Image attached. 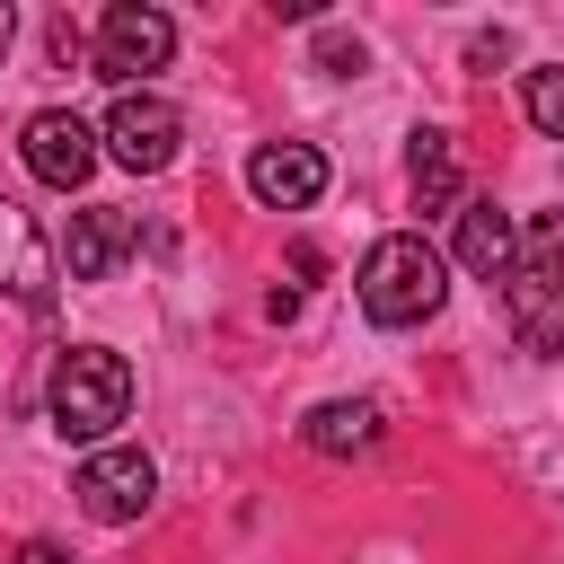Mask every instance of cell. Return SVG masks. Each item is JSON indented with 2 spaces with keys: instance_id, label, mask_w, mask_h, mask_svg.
<instances>
[{
  "instance_id": "obj_1",
  "label": "cell",
  "mask_w": 564,
  "mask_h": 564,
  "mask_svg": "<svg viewBox=\"0 0 564 564\" xmlns=\"http://www.w3.org/2000/svg\"><path fill=\"white\" fill-rule=\"evenodd\" d=\"M352 300H361L370 326H423V317L449 300V256H441L423 229H388V238L361 256Z\"/></svg>"
},
{
  "instance_id": "obj_2",
  "label": "cell",
  "mask_w": 564,
  "mask_h": 564,
  "mask_svg": "<svg viewBox=\"0 0 564 564\" xmlns=\"http://www.w3.org/2000/svg\"><path fill=\"white\" fill-rule=\"evenodd\" d=\"M44 414H53V432H62V441L106 449V432L132 414V370H123V352H106V344H70V352H53Z\"/></svg>"
},
{
  "instance_id": "obj_3",
  "label": "cell",
  "mask_w": 564,
  "mask_h": 564,
  "mask_svg": "<svg viewBox=\"0 0 564 564\" xmlns=\"http://www.w3.org/2000/svg\"><path fill=\"white\" fill-rule=\"evenodd\" d=\"M502 308H511L520 352H538V361L564 352V220H538L520 238V264L502 273Z\"/></svg>"
},
{
  "instance_id": "obj_4",
  "label": "cell",
  "mask_w": 564,
  "mask_h": 564,
  "mask_svg": "<svg viewBox=\"0 0 564 564\" xmlns=\"http://www.w3.org/2000/svg\"><path fill=\"white\" fill-rule=\"evenodd\" d=\"M70 494H79V511H88L97 529H132V520L159 502V467H150V449L106 441V449H88V458H79Z\"/></svg>"
},
{
  "instance_id": "obj_5",
  "label": "cell",
  "mask_w": 564,
  "mask_h": 564,
  "mask_svg": "<svg viewBox=\"0 0 564 564\" xmlns=\"http://www.w3.org/2000/svg\"><path fill=\"white\" fill-rule=\"evenodd\" d=\"M167 53H176V18H167V9L115 0V9L97 18V79H115L123 97H132L141 70H167Z\"/></svg>"
},
{
  "instance_id": "obj_6",
  "label": "cell",
  "mask_w": 564,
  "mask_h": 564,
  "mask_svg": "<svg viewBox=\"0 0 564 564\" xmlns=\"http://www.w3.org/2000/svg\"><path fill=\"white\" fill-rule=\"evenodd\" d=\"M18 159H26V176H35V185L79 194V185H88V167H97V123H88V115H70V106H44V115H26Z\"/></svg>"
},
{
  "instance_id": "obj_7",
  "label": "cell",
  "mask_w": 564,
  "mask_h": 564,
  "mask_svg": "<svg viewBox=\"0 0 564 564\" xmlns=\"http://www.w3.org/2000/svg\"><path fill=\"white\" fill-rule=\"evenodd\" d=\"M176 141H185V115L167 106V97H115V115H106V132H97V150L115 159V167H132V176H159L167 159H176Z\"/></svg>"
},
{
  "instance_id": "obj_8",
  "label": "cell",
  "mask_w": 564,
  "mask_h": 564,
  "mask_svg": "<svg viewBox=\"0 0 564 564\" xmlns=\"http://www.w3.org/2000/svg\"><path fill=\"white\" fill-rule=\"evenodd\" d=\"M0 291L18 300V308H53V291H62V264H53V247H44V229H35V212H18L9 194H0Z\"/></svg>"
},
{
  "instance_id": "obj_9",
  "label": "cell",
  "mask_w": 564,
  "mask_h": 564,
  "mask_svg": "<svg viewBox=\"0 0 564 564\" xmlns=\"http://www.w3.org/2000/svg\"><path fill=\"white\" fill-rule=\"evenodd\" d=\"M247 194H256L264 212H308V203L326 194V150H317V141H264V150L247 159Z\"/></svg>"
},
{
  "instance_id": "obj_10",
  "label": "cell",
  "mask_w": 564,
  "mask_h": 564,
  "mask_svg": "<svg viewBox=\"0 0 564 564\" xmlns=\"http://www.w3.org/2000/svg\"><path fill=\"white\" fill-rule=\"evenodd\" d=\"M123 247H132V212H115V203H79L70 229H62V273H70V282H106Z\"/></svg>"
},
{
  "instance_id": "obj_11",
  "label": "cell",
  "mask_w": 564,
  "mask_h": 564,
  "mask_svg": "<svg viewBox=\"0 0 564 564\" xmlns=\"http://www.w3.org/2000/svg\"><path fill=\"white\" fill-rule=\"evenodd\" d=\"M379 432H388L379 397H326V405H308V414H300V441H308L317 458H370V449H379Z\"/></svg>"
},
{
  "instance_id": "obj_12",
  "label": "cell",
  "mask_w": 564,
  "mask_h": 564,
  "mask_svg": "<svg viewBox=\"0 0 564 564\" xmlns=\"http://www.w3.org/2000/svg\"><path fill=\"white\" fill-rule=\"evenodd\" d=\"M458 264H467L476 282H502V273L520 264V220H511L502 203H458Z\"/></svg>"
},
{
  "instance_id": "obj_13",
  "label": "cell",
  "mask_w": 564,
  "mask_h": 564,
  "mask_svg": "<svg viewBox=\"0 0 564 564\" xmlns=\"http://www.w3.org/2000/svg\"><path fill=\"white\" fill-rule=\"evenodd\" d=\"M405 176H414V212H458V203H467V176H458V150H449L441 123H414Z\"/></svg>"
},
{
  "instance_id": "obj_14",
  "label": "cell",
  "mask_w": 564,
  "mask_h": 564,
  "mask_svg": "<svg viewBox=\"0 0 564 564\" xmlns=\"http://www.w3.org/2000/svg\"><path fill=\"white\" fill-rule=\"evenodd\" d=\"M520 115H529V123H538L546 141H564V62H555V70H529V79H520Z\"/></svg>"
},
{
  "instance_id": "obj_15",
  "label": "cell",
  "mask_w": 564,
  "mask_h": 564,
  "mask_svg": "<svg viewBox=\"0 0 564 564\" xmlns=\"http://www.w3.org/2000/svg\"><path fill=\"white\" fill-rule=\"evenodd\" d=\"M317 62L352 79V70H361V35H344V26H317Z\"/></svg>"
},
{
  "instance_id": "obj_16",
  "label": "cell",
  "mask_w": 564,
  "mask_h": 564,
  "mask_svg": "<svg viewBox=\"0 0 564 564\" xmlns=\"http://www.w3.org/2000/svg\"><path fill=\"white\" fill-rule=\"evenodd\" d=\"M502 62H511V35H502V26H485V35L467 44V70H502Z\"/></svg>"
},
{
  "instance_id": "obj_17",
  "label": "cell",
  "mask_w": 564,
  "mask_h": 564,
  "mask_svg": "<svg viewBox=\"0 0 564 564\" xmlns=\"http://www.w3.org/2000/svg\"><path fill=\"white\" fill-rule=\"evenodd\" d=\"M9 564H70V555H62V546H53V538H26V546H18V555H9Z\"/></svg>"
},
{
  "instance_id": "obj_18",
  "label": "cell",
  "mask_w": 564,
  "mask_h": 564,
  "mask_svg": "<svg viewBox=\"0 0 564 564\" xmlns=\"http://www.w3.org/2000/svg\"><path fill=\"white\" fill-rule=\"evenodd\" d=\"M9 44H18V9L0 0V53H9Z\"/></svg>"
}]
</instances>
